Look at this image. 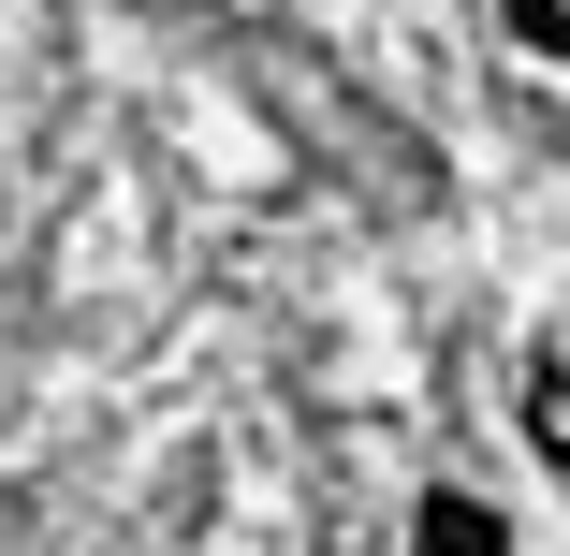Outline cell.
Masks as SVG:
<instances>
[{
    "instance_id": "1",
    "label": "cell",
    "mask_w": 570,
    "mask_h": 556,
    "mask_svg": "<svg viewBox=\"0 0 570 556\" xmlns=\"http://www.w3.org/2000/svg\"><path fill=\"white\" fill-rule=\"evenodd\" d=\"M410 556H512V527H498L483 498H424V527H410Z\"/></svg>"
},
{
    "instance_id": "2",
    "label": "cell",
    "mask_w": 570,
    "mask_h": 556,
    "mask_svg": "<svg viewBox=\"0 0 570 556\" xmlns=\"http://www.w3.org/2000/svg\"><path fill=\"white\" fill-rule=\"evenodd\" d=\"M527 439H541V455H570V367H556V352L527 367Z\"/></svg>"
},
{
    "instance_id": "3",
    "label": "cell",
    "mask_w": 570,
    "mask_h": 556,
    "mask_svg": "<svg viewBox=\"0 0 570 556\" xmlns=\"http://www.w3.org/2000/svg\"><path fill=\"white\" fill-rule=\"evenodd\" d=\"M512 45H527V59H556V45H570V0H512Z\"/></svg>"
}]
</instances>
